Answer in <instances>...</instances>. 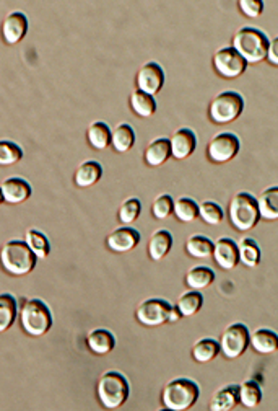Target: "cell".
<instances>
[{"label":"cell","instance_id":"cell-4","mask_svg":"<svg viewBox=\"0 0 278 411\" xmlns=\"http://www.w3.org/2000/svg\"><path fill=\"white\" fill-rule=\"evenodd\" d=\"M20 325L28 336H44L52 329V314L41 299H28L20 309Z\"/></svg>","mask_w":278,"mask_h":411},{"label":"cell","instance_id":"cell-6","mask_svg":"<svg viewBox=\"0 0 278 411\" xmlns=\"http://www.w3.org/2000/svg\"><path fill=\"white\" fill-rule=\"evenodd\" d=\"M228 217L232 226L239 232H248L260 221L257 201L249 192H238L232 197L228 206Z\"/></svg>","mask_w":278,"mask_h":411},{"label":"cell","instance_id":"cell-43","mask_svg":"<svg viewBox=\"0 0 278 411\" xmlns=\"http://www.w3.org/2000/svg\"><path fill=\"white\" fill-rule=\"evenodd\" d=\"M179 319H181V312L179 309H177V305H171L170 319H168V321H170V324H175V321H177Z\"/></svg>","mask_w":278,"mask_h":411},{"label":"cell","instance_id":"cell-25","mask_svg":"<svg viewBox=\"0 0 278 411\" xmlns=\"http://www.w3.org/2000/svg\"><path fill=\"white\" fill-rule=\"evenodd\" d=\"M111 136H113V131L109 129L106 123L94 121L88 126L87 140L94 150L108 149L109 145H111Z\"/></svg>","mask_w":278,"mask_h":411},{"label":"cell","instance_id":"cell-41","mask_svg":"<svg viewBox=\"0 0 278 411\" xmlns=\"http://www.w3.org/2000/svg\"><path fill=\"white\" fill-rule=\"evenodd\" d=\"M238 7L246 17L255 18L259 17L262 10H264V2H262V0H239Z\"/></svg>","mask_w":278,"mask_h":411},{"label":"cell","instance_id":"cell-10","mask_svg":"<svg viewBox=\"0 0 278 411\" xmlns=\"http://www.w3.org/2000/svg\"><path fill=\"white\" fill-rule=\"evenodd\" d=\"M171 304L165 299H146L135 310V319L144 326H161L170 319Z\"/></svg>","mask_w":278,"mask_h":411},{"label":"cell","instance_id":"cell-30","mask_svg":"<svg viewBox=\"0 0 278 411\" xmlns=\"http://www.w3.org/2000/svg\"><path fill=\"white\" fill-rule=\"evenodd\" d=\"M129 103H130V108H132V111L140 118H150V116H153L156 111L155 97L146 95V93L140 90H135L130 93Z\"/></svg>","mask_w":278,"mask_h":411},{"label":"cell","instance_id":"cell-35","mask_svg":"<svg viewBox=\"0 0 278 411\" xmlns=\"http://www.w3.org/2000/svg\"><path fill=\"white\" fill-rule=\"evenodd\" d=\"M172 214L179 222H194L198 217V204L192 197H179L172 206Z\"/></svg>","mask_w":278,"mask_h":411},{"label":"cell","instance_id":"cell-9","mask_svg":"<svg viewBox=\"0 0 278 411\" xmlns=\"http://www.w3.org/2000/svg\"><path fill=\"white\" fill-rule=\"evenodd\" d=\"M239 152V139L233 133H220L210 139L207 157L212 164H228Z\"/></svg>","mask_w":278,"mask_h":411},{"label":"cell","instance_id":"cell-31","mask_svg":"<svg viewBox=\"0 0 278 411\" xmlns=\"http://www.w3.org/2000/svg\"><path fill=\"white\" fill-rule=\"evenodd\" d=\"M186 252L189 257L197 259L210 258L213 253V242L203 235H191L186 242Z\"/></svg>","mask_w":278,"mask_h":411},{"label":"cell","instance_id":"cell-13","mask_svg":"<svg viewBox=\"0 0 278 411\" xmlns=\"http://www.w3.org/2000/svg\"><path fill=\"white\" fill-rule=\"evenodd\" d=\"M140 233L135 228L125 226L113 231L106 237V245L114 253H127L139 245Z\"/></svg>","mask_w":278,"mask_h":411},{"label":"cell","instance_id":"cell-20","mask_svg":"<svg viewBox=\"0 0 278 411\" xmlns=\"http://www.w3.org/2000/svg\"><path fill=\"white\" fill-rule=\"evenodd\" d=\"M171 157V147H170V139L166 137H156L146 145L144 159L145 164L149 166H160L166 164V160Z\"/></svg>","mask_w":278,"mask_h":411},{"label":"cell","instance_id":"cell-12","mask_svg":"<svg viewBox=\"0 0 278 411\" xmlns=\"http://www.w3.org/2000/svg\"><path fill=\"white\" fill-rule=\"evenodd\" d=\"M135 83H137V90L155 97L165 85V70L158 62H146L139 69Z\"/></svg>","mask_w":278,"mask_h":411},{"label":"cell","instance_id":"cell-27","mask_svg":"<svg viewBox=\"0 0 278 411\" xmlns=\"http://www.w3.org/2000/svg\"><path fill=\"white\" fill-rule=\"evenodd\" d=\"M192 359L198 364H207L220 355V345L213 338H202L192 346Z\"/></svg>","mask_w":278,"mask_h":411},{"label":"cell","instance_id":"cell-42","mask_svg":"<svg viewBox=\"0 0 278 411\" xmlns=\"http://www.w3.org/2000/svg\"><path fill=\"white\" fill-rule=\"evenodd\" d=\"M265 59L269 61L272 66H278V38L269 41V48H267Z\"/></svg>","mask_w":278,"mask_h":411},{"label":"cell","instance_id":"cell-39","mask_svg":"<svg viewBox=\"0 0 278 411\" xmlns=\"http://www.w3.org/2000/svg\"><path fill=\"white\" fill-rule=\"evenodd\" d=\"M23 159V150L20 145L10 140H2L0 142V165L8 166L18 164Z\"/></svg>","mask_w":278,"mask_h":411},{"label":"cell","instance_id":"cell-11","mask_svg":"<svg viewBox=\"0 0 278 411\" xmlns=\"http://www.w3.org/2000/svg\"><path fill=\"white\" fill-rule=\"evenodd\" d=\"M213 69L220 77L223 79H238L239 75H243L246 72V61L241 57L232 46L218 49L213 54Z\"/></svg>","mask_w":278,"mask_h":411},{"label":"cell","instance_id":"cell-36","mask_svg":"<svg viewBox=\"0 0 278 411\" xmlns=\"http://www.w3.org/2000/svg\"><path fill=\"white\" fill-rule=\"evenodd\" d=\"M25 242L28 243L31 252L38 257V259L46 258L51 252V245H49V240H47V237L41 231H36V228H28V231H26Z\"/></svg>","mask_w":278,"mask_h":411},{"label":"cell","instance_id":"cell-17","mask_svg":"<svg viewBox=\"0 0 278 411\" xmlns=\"http://www.w3.org/2000/svg\"><path fill=\"white\" fill-rule=\"evenodd\" d=\"M0 192H2V201L7 202V204H22V202L30 200L31 186L26 180L12 176V178L2 181Z\"/></svg>","mask_w":278,"mask_h":411},{"label":"cell","instance_id":"cell-37","mask_svg":"<svg viewBox=\"0 0 278 411\" xmlns=\"http://www.w3.org/2000/svg\"><path fill=\"white\" fill-rule=\"evenodd\" d=\"M198 217L208 226H218L223 221L225 214L222 206L217 204V202L203 201L202 204H198Z\"/></svg>","mask_w":278,"mask_h":411},{"label":"cell","instance_id":"cell-18","mask_svg":"<svg viewBox=\"0 0 278 411\" xmlns=\"http://www.w3.org/2000/svg\"><path fill=\"white\" fill-rule=\"evenodd\" d=\"M87 346L93 355L106 356L116 348V338L106 329H94L88 333Z\"/></svg>","mask_w":278,"mask_h":411},{"label":"cell","instance_id":"cell-38","mask_svg":"<svg viewBox=\"0 0 278 411\" xmlns=\"http://www.w3.org/2000/svg\"><path fill=\"white\" fill-rule=\"evenodd\" d=\"M140 212H141L140 200H137V197H129V200H125L122 204H120L118 211V217L124 226H129V223H132L139 219Z\"/></svg>","mask_w":278,"mask_h":411},{"label":"cell","instance_id":"cell-32","mask_svg":"<svg viewBox=\"0 0 278 411\" xmlns=\"http://www.w3.org/2000/svg\"><path fill=\"white\" fill-rule=\"evenodd\" d=\"M239 405L246 408H255L262 402V388L255 381H246L238 385Z\"/></svg>","mask_w":278,"mask_h":411},{"label":"cell","instance_id":"cell-15","mask_svg":"<svg viewBox=\"0 0 278 411\" xmlns=\"http://www.w3.org/2000/svg\"><path fill=\"white\" fill-rule=\"evenodd\" d=\"M212 257L215 259V263H217L222 269H225V271L234 269L239 264L238 243L228 237L218 238V242L213 243Z\"/></svg>","mask_w":278,"mask_h":411},{"label":"cell","instance_id":"cell-16","mask_svg":"<svg viewBox=\"0 0 278 411\" xmlns=\"http://www.w3.org/2000/svg\"><path fill=\"white\" fill-rule=\"evenodd\" d=\"M28 31V18L23 12H10L2 22V38L7 44L13 46L22 41Z\"/></svg>","mask_w":278,"mask_h":411},{"label":"cell","instance_id":"cell-21","mask_svg":"<svg viewBox=\"0 0 278 411\" xmlns=\"http://www.w3.org/2000/svg\"><path fill=\"white\" fill-rule=\"evenodd\" d=\"M257 209H259L260 219L277 221L278 219V188L269 186L257 197Z\"/></svg>","mask_w":278,"mask_h":411},{"label":"cell","instance_id":"cell-2","mask_svg":"<svg viewBox=\"0 0 278 411\" xmlns=\"http://www.w3.org/2000/svg\"><path fill=\"white\" fill-rule=\"evenodd\" d=\"M130 387L127 379L118 371L104 372L96 384V397L103 408L118 410L127 402Z\"/></svg>","mask_w":278,"mask_h":411},{"label":"cell","instance_id":"cell-8","mask_svg":"<svg viewBox=\"0 0 278 411\" xmlns=\"http://www.w3.org/2000/svg\"><path fill=\"white\" fill-rule=\"evenodd\" d=\"M249 329L244 324H233L225 329L220 338V352L227 359H238L249 348Z\"/></svg>","mask_w":278,"mask_h":411},{"label":"cell","instance_id":"cell-40","mask_svg":"<svg viewBox=\"0 0 278 411\" xmlns=\"http://www.w3.org/2000/svg\"><path fill=\"white\" fill-rule=\"evenodd\" d=\"M172 206H175V201H172V197L170 195H160L153 201L151 214H153L155 219L163 221L172 214Z\"/></svg>","mask_w":278,"mask_h":411},{"label":"cell","instance_id":"cell-33","mask_svg":"<svg viewBox=\"0 0 278 411\" xmlns=\"http://www.w3.org/2000/svg\"><path fill=\"white\" fill-rule=\"evenodd\" d=\"M17 299L12 294L0 295V331H7L17 319Z\"/></svg>","mask_w":278,"mask_h":411},{"label":"cell","instance_id":"cell-22","mask_svg":"<svg viewBox=\"0 0 278 411\" xmlns=\"http://www.w3.org/2000/svg\"><path fill=\"white\" fill-rule=\"evenodd\" d=\"M249 346L259 355H274L278 348L277 333L269 329H259L249 335Z\"/></svg>","mask_w":278,"mask_h":411},{"label":"cell","instance_id":"cell-5","mask_svg":"<svg viewBox=\"0 0 278 411\" xmlns=\"http://www.w3.org/2000/svg\"><path fill=\"white\" fill-rule=\"evenodd\" d=\"M198 385L191 379H175L168 382L161 392V403L166 410L186 411L196 405Z\"/></svg>","mask_w":278,"mask_h":411},{"label":"cell","instance_id":"cell-29","mask_svg":"<svg viewBox=\"0 0 278 411\" xmlns=\"http://www.w3.org/2000/svg\"><path fill=\"white\" fill-rule=\"evenodd\" d=\"M238 257L239 263L246 268H255L260 263V248L254 238H241L238 243Z\"/></svg>","mask_w":278,"mask_h":411},{"label":"cell","instance_id":"cell-34","mask_svg":"<svg viewBox=\"0 0 278 411\" xmlns=\"http://www.w3.org/2000/svg\"><path fill=\"white\" fill-rule=\"evenodd\" d=\"M177 309L181 312V317H192L198 314V310L203 305V295L198 290H187V293L181 294V297L177 299Z\"/></svg>","mask_w":278,"mask_h":411},{"label":"cell","instance_id":"cell-24","mask_svg":"<svg viewBox=\"0 0 278 411\" xmlns=\"http://www.w3.org/2000/svg\"><path fill=\"white\" fill-rule=\"evenodd\" d=\"M172 247V235L166 228H160V231L153 232L149 242V257L153 262H161L163 258L170 253Z\"/></svg>","mask_w":278,"mask_h":411},{"label":"cell","instance_id":"cell-26","mask_svg":"<svg viewBox=\"0 0 278 411\" xmlns=\"http://www.w3.org/2000/svg\"><path fill=\"white\" fill-rule=\"evenodd\" d=\"M135 144V133L130 124L120 123L114 128L113 136H111V147L119 154L129 152Z\"/></svg>","mask_w":278,"mask_h":411},{"label":"cell","instance_id":"cell-1","mask_svg":"<svg viewBox=\"0 0 278 411\" xmlns=\"http://www.w3.org/2000/svg\"><path fill=\"white\" fill-rule=\"evenodd\" d=\"M269 41L270 39L260 30L244 27L236 31L232 48L243 57L246 64H259V62L265 61Z\"/></svg>","mask_w":278,"mask_h":411},{"label":"cell","instance_id":"cell-7","mask_svg":"<svg viewBox=\"0 0 278 411\" xmlns=\"http://www.w3.org/2000/svg\"><path fill=\"white\" fill-rule=\"evenodd\" d=\"M244 110V98L238 92H222L210 102L208 118L215 124H229L236 121Z\"/></svg>","mask_w":278,"mask_h":411},{"label":"cell","instance_id":"cell-19","mask_svg":"<svg viewBox=\"0 0 278 411\" xmlns=\"http://www.w3.org/2000/svg\"><path fill=\"white\" fill-rule=\"evenodd\" d=\"M103 176V166L101 164H98L96 160H87L78 165V168L75 170V175H73V183L78 188H90V186L96 185Z\"/></svg>","mask_w":278,"mask_h":411},{"label":"cell","instance_id":"cell-28","mask_svg":"<svg viewBox=\"0 0 278 411\" xmlns=\"http://www.w3.org/2000/svg\"><path fill=\"white\" fill-rule=\"evenodd\" d=\"M184 281L189 289L202 290V289H207L208 286L213 283L215 273H213V269H210L208 266H194L187 271Z\"/></svg>","mask_w":278,"mask_h":411},{"label":"cell","instance_id":"cell-3","mask_svg":"<svg viewBox=\"0 0 278 411\" xmlns=\"http://www.w3.org/2000/svg\"><path fill=\"white\" fill-rule=\"evenodd\" d=\"M0 262L10 276H26L33 271L38 257L23 240H10L2 247Z\"/></svg>","mask_w":278,"mask_h":411},{"label":"cell","instance_id":"cell-23","mask_svg":"<svg viewBox=\"0 0 278 411\" xmlns=\"http://www.w3.org/2000/svg\"><path fill=\"white\" fill-rule=\"evenodd\" d=\"M239 405L238 397V385H227V387L217 390L213 393L210 410L212 411H229L234 410Z\"/></svg>","mask_w":278,"mask_h":411},{"label":"cell","instance_id":"cell-14","mask_svg":"<svg viewBox=\"0 0 278 411\" xmlns=\"http://www.w3.org/2000/svg\"><path fill=\"white\" fill-rule=\"evenodd\" d=\"M170 147H171V157L176 160H186L194 154L197 147V136L192 129L181 128L172 133L170 137Z\"/></svg>","mask_w":278,"mask_h":411}]
</instances>
